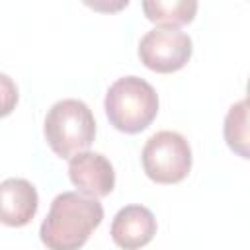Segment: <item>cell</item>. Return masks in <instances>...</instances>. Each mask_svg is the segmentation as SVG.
Wrapping results in <instances>:
<instances>
[{"label": "cell", "instance_id": "cell-1", "mask_svg": "<svg viewBox=\"0 0 250 250\" xmlns=\"http://www.w3.org/2000/svg\"><path fill=\"white\" fill-rule=\"evenodd\" d=\"M102 219L104 207L98 199L78 191H62L53 199L39 238L49 250H80Z\"/></svg>", "mask_w": 250, "mask_h": 250}, {"label": "cell", "instance_id": "cell-2", "mask_svg": "<svg viewBox=\"0 0 250 250\" xmlns=\"http://www.w3.org/2000/svg\"><path fill=\"white\" fill-rule=\"evenodd\" d=\"M104 109L117 131L135 135L145 131L158 115V94L146 80L123 76L107 88Z\"/></svg>", "mask_w": 250, "mask_h": 250}, {"label": "cell", "instance_id": "cell-3", "mask_svg": "<svg viewBox=\"0 0 250 250\" xmlns=\"http://www.w3.org/2000/svg\"><path fill=\"white\" fill-rule=\"evenodd\" d=\"M43 135L51 150L61 158L84 152L96 139V119L92 109L76 98L59 100L45 115Z\"/></svg>", "mask_w": 250, "mask_h": 250}, {"label": "cell", "instance_id": "cell-4", "mask_svg": "<svg viewBox=\"0 0 250 250\" xmlns=\"http://www.w3.org/2000/svg\"><path fill=\"white\" fill-rule=\"evenodd\" d=\"M141 162L145 174L156 184H178L191 170V148L184 135L158 131L143 146Z\"/></svg>", "mask_w": 250, "mask_h": 250}, {"label": "cell", "instance_id": "cell-5", "mask_svg": "<svg viewBox=\"0 0 250 250\" xmlns=\"http://www.w3.org/2000/svg\"><path fill=\"white\" fill-rule=\"evenodd\" d=\"M193 53L191 37L180 27L158 25L146 31L139 41L141 62L154 72L170 74L188 64Z\"/></svg>", "mask_w": 250, "mask_h": 250}, {"label": "cell", "instance_id": "cell-6", "mask_svg": "<svg viewBox=\"0 0 250 250\" xmlns=\"http://www.w3.org/2000/svg\"><path fill=\"white\" fill-rule=\"evenodd\" d=\"M68 178L80 193L100 199L113 191L115 172L102 152H78L68 160Z\"/></svg>", "mask_w": 250, "mask_h": 250}, {"label": "cell", "instance_id": "cell-7", "mask_svg": "<svg viewBox=\"0 0 250 250\" xmlns=\"http://www.w3.org/2000/svg\"><path fill=\"white\" fill-rule=\"evenodd\" d=\"M109 234L119 248L139 250L154 238L156 219L145 205H125L115 213Z\"/></svg>", "mask_w": 250, "mask_h": 250}, {"label": "cell", "instance_id": "cell-8", "mask_svg": "<svg viewBox=\"0 0 250 250\" xmlns=\"http://www.w3.org/2000/svg\"><path fill=\"white\" fill-rule=\"evenodd\" d=\"M0 217L6 227H23L35 217L39 195L31 182L23 178H6L0 184Z\"/></svg>", "mask_w": 250, "mask_h": 250}, {"label": "cell", "instance_id": "cell-9", "mask_svg": "<svg viewBox=\"0 0 250 250\" xmlns=\"http://www.w3.org/2000/svg\"><path fill=\"white\" fill-rule=\"evenodd\" d=\"M223 137L236 156L250 160V107L246 102H236L229 107L223 123Z\"/></svg>", "mask_w": 250, "mask_h": 250}, {"label": "cell", "instance_id": "cell-10", "mask_svg": "<svg viewBox=\"0 0 250 250\" xmlns=\"http://www.w3.org/2000/svg\"><path fill=\"white\" fill-rule=\"evenodd\" d=\"M143 12L146 20L168 25V27H180L189 21H193L195 12H197V2L195 0H172V2H162V0H148L143 2Z\"/></svg>", "mask_w": 250, "mask_h": 250}, {"label": "cell", "instance_id": "cell-11", "mask_svg": "<svg viewBox=\"0 0 250 250\" xmlns=\"http://www.w3.org/2000/svg\"><path fill=\"white\" fill-rule=\"evenodd\" d=\"M246 104H248V107H250V76H248V82H246V100H244Z\"/></svg>", "mask_w": 250, "mask_h": 250}]
</instances>
